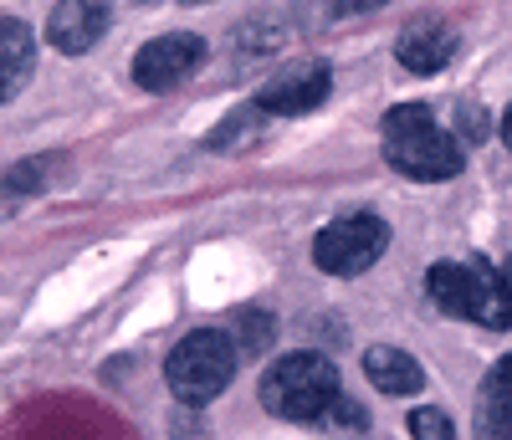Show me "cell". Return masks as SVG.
<instances>
[{
    "mask_svg": "<svg viewBox=\"0 0 512 440\" xmlns=\"http://www.w3.org/2000/svg\"><path fill=\"white\" fill-rule=\"evenodd\" d=\"M410 440H456L451 415H446V410H436V405L410 410Z\"/></svg>",
    "mask_w": 512,
    "mask_h": 440,
    "instance_id": "16",
    "label": "cell"
},
{
    "mask_svg": "<svg viewBox=\"0 0 512 440\" xmlns=\"http://www.w3.org/2000/svg\"><path fill=\"white\" fill-rule=\"evenodd\" d=\"M384 246H390V226H384V215L349 210V215L328 220V226L318 231L313 261H318V272H328V277H359V272H369L374 261L384 256Z\"/></svg>",
    "mask_w": 512,
    "mask_h": 440,
    "instance_id": "5",
    "label": "cell"
},
{
    "mask_svg": "<svg viewBox=\"0 0 512 440\" xmlns=\"http://www.w3.org/2000/svg\"><path fill=\"white\" fill-rule=\"evenodd\" d=\"M364 425H369V410L359 400H349V394H338L328 415L318 420V430H328V435H364Z\"/></svg>",
    "mask_w": 512,
    "mask_h": 440,
    "instance_id": "14",
    "label": "cell"
},
{
    "mask_svg": "<svg viewBox=\"0 0 512 440\" xmlns=\"http://www.w3.org/2000/svg\"><path fill=\"white\" fill-rule=\"evenodd\" d=\"M272 318L256 313V307H241L236 313V348H246V354H262V348H272Z\"/></svg>",
    "mask_w": 512,
    "mask_h": 440,
    "instance_id": "15",
    "label": "cell"
},
{
    "mask_svg": "<svg viewBox=\"0 0 512 440\" xmlns=\"http://www.w3.org/2000/svg\"><path fill=\"white\" fill-rule=\"evenodd\" d=\"M333 93V72L328 62H292L282 67L262 93H256V108H262L267 118H297V113H313L323 108Z\"/></svg>",
    "mask_w": 512,
    "mask_h": 440,
    "instance_id": "7",
    "label": "cell"
},
{
    "mask_svg": "<svg viewBox=\"0 0 512 440\" xmlns=\"http://www.w3.org/2000/svg\"><path fill=\"white\" fill-rule=\"evenodd\" d=\"M456 118H461V134H456V139H461V149H466V139H487V113H477L472 103H461V108H456Z\"/></svg>",
    "mask_w": 512,
    "mask_h": 440,
    "instance_id": "17",
    "label": "cell"
},
{
    "mask_svg": "<svg viewBox=\"0 0 512 440\" xmlns=\"http://www.w3.org/2000/svg\"><path fill=\"white\" fill-rule=\"evenodd\" d=\"M502 144H507V149H512V108H507V113H502Z\"/></svg>",
    "mask_w": 512,
    "mask_h": 440,
    "instance_id": "18",
    "label": "cell"
},
{
    "mask_svg": "<svg viewBox=\"0 0 512 440\" xmlns=\"http://www.w3.org/2000/svg\"><path fill=\"white\" fill-rule=\"evenodd\" d=\"M36 72V36L26 21L0 11V103H11Z\"/></svg>",
    "mask_w": 512,
    "mask_h": 440,
    "instance_id": "11",
    "label": "cell"
},
{
    "mask_svg": "<svg viewBox=\"0 0 512 440\" xmlns=\"http://www.w3.org/2000/svg\"><path fill=\"white\" fill-rule=\"evenodd\" d=\"M456 47H461V36H456L446 21H410V26L400 31V41H395V57H400L405 72L431 77V72H441V67L456 57Z\"/></svg>",
    "mask_w": 512,
    "mask_h": 440,
    "instance_id": "9",
    "label": "cell"
},
{
    "mask_svg": "<svg viewBox=\"0 0 512 440\" xmlns=\"http://www.w3.org/2000/svg\"><path fill=\"white\" fill-rule=\"evenodd\" d=\"M425 292L446 318L482 323L492 333L512 328V282L487 261H436L425 272Z\"/></svg>",
    "mask_w": 512,
    "mask_h": 440,
    "instance_id": "2",
    "label": "cell"
},
{
    "mask_svg": "<svg viewBox=\"0 0 512 440\" xmlns=\"http://www.w3.org/2000/svg\"><path fill=\"white\" fill-rule=\"evenodd\" d=\"M200 62H205V41L195 31H169V36H154L134 52V82L144 93H169L190 72H200Z\"/></svg>",
    "mask_w": 512,
    "mask_h": 440,
    "instance_id": "6",
    "label": "cell"
},
{
    "mask_svg": "<svg viewBox=\"0 0 512 440\" xmlns=\"http://www.w3.org/2000/svg\"><path fill=\"white\" fill-rule=\"evenodd\" d=\"M379 134H384V159H390V169H400L405 180H451L466 164V149L456 144L451 128L436 123L431 103L390 108L379 123Z\"/></svg>",
    "mask_w": 512,
    "mask_h": 440,
    "instance_id": "1",
    "label": "cell"
},
{
    "mask_svg": "<svg viewBox=\"0 0 512 440\" xmlns=\"http://www.w3.org/2000/svg\"><path fill=\"white\" fill-rule=\"evenodd\" d=\"M267 134V113L262 108H256V103H246V108H236L221 128H216V134H210L205 144L210 149H216V154H231V149H246V144H256V139H262Z\"/></svg>",
    "mask_w": 512,
    "mask_h": 440,
    "instance_id": "13",
    "label": "cell"
},
{
    "mask_svg": "<svg viewBox=\"0 0 512 440\" xmlns=\"http://www.w3.org/2000/svg\"><path fill=\"white\" fill-rule=\"evenodd\" d=\"M236 338L221 328H195L185 333L164 359V379L175 389V400L185 405H210L216 394L236 379Z\"/></svg>",
    "mask_w": 512,
    "mask_h": 440,
    "instance_id": "4",
    "label": "cell"
},
{
    "mask_svg": "<svg viewBox=\"0 0 512 440\" xmlns=\"http://www.w3.org/2000/svg\"><path fill=\"white\" fill-rule=\"evenodd\" d=\"M338 394H344V389H338V369L323 354H282L262 374V405L277 420L318 425Z\"/></svg>",
    "mask_w": 512,
    "mask_h": 440,
    "instance_id": "3",
    "label": "cell"
},
{
    "mask_svg": "<svg viewBox=\"0 0 512 440\" xmlns=\"http://www.w3.org/2000/svg\"><path fill=\"white\" fill-rule=\"evenodd\" d=\"M472 435L477 440H512V354H502L477 394V410H472Z\"/></svg>",
    "mask_w": 512,
    "mask_h": 440,
    "instance_id": "10",
    "label": "cell"
},
{
    "mask_svg": "<svg viewBox=\"0 0 512 440\" xmlns=\"http://www.w3.org/2000/svg\"><path fill=\"white\" fill-rule=\"evenodd\" d=\"M108 21H113V11L98 6V0H62V6H52V16H47V41L67 57H82L103 41Z\"/></svg>",
    "mask_w": 512,
    "mask_h": 440,
    "instance_id": "8",
    "label": "cell"
},
{
    "mask_svg": "<svg viewBox=\"0 0 512 440\" xmlns=\"http://www.w3.org/2000/svg\"><path fill=\"white\" fill-rule=\"evenodd\" d=\"M364 379L379 389V394H420L425 389V369L405 354V348H395V343H374L369 354H364Z\"/></svg>",
    "mask_w": 512,
    "mask_h": 440,
    "instance_id": "12",
    "label": "cell"
}]
</instances>
